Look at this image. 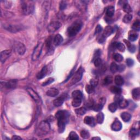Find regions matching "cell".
<instances>
[{
	"label": "cell",
	"instance_id": "obj_1",
	"mask_svg": "<svg viewBox=\"0 0 140 140\" xmlns=\"http://www.w3.org/2000/svg\"><path fill=\"white\" fill-rule=\"evenodd\" d=\"M68 117L69 113L66 111H59L56 113L55 118L58 120V131L59 133H62L65 131Z\"/></svg>",
	"mask_w": 140,
	"mask_h": 140
},
{
	"label": "cell",
	"instance_id": "obj_2",
	"mask_svg": "<svg viewBox=\"0 0 140 140\" xmlns=\"http://www.w3.org/2000/svg\"><path fill=\"white\" fill-rule=\"evenodd\" d=\"M50 130L49 123L46 121H41L36 129V134L39 137H42L47 135Z\"/></svg>",
	"mask_w": 140,
	"mask_h": 140
},
{
	"label": "cell",
	"instance_id": "obj_3",
	"mask_svg": "<svg viewBox=\"0 0 140 140\" xmlns=\"http://www.w3.org/2000/svg\"><path fill=\"white\" fill-rule=\"evenodd\" d=\"M83 23L80 21H76L73 23L67 29V33L69 37H73L77 34L81 30Z\"/></svg>",
	"mask_w": 140,
	"mask_h": 140
},
{
	"label": "cell",
	"instance_id": "obj_4",
	"mask_svg": "<svg viewBox=\"0 0 140 140\" xmlns=\"http://www.w3.org/2000/svg\"><path fill=\"white\" fill-rule=\"evenodd\" d=\"M34 5L31 1H23L22 3V9L24 14L30 15L33 12Z\"/></svg>",
	"mask_w": 140,
	"mask_h": 140
},
{
	"label": "cell",
	"instance_id": "obj_5",
	"mask_svg": "<svg viewBox=\"0 0 140 140\" xmlns=\"http://www.w3.org/2000/svg\"><path fill=\"white\" fill-rule=\"evenodd\" d=\"M83 73H84L83 68L82 67H80V68L78 69V71L75 73H74V75H73V77L71 80L69 85H74L75 84L79 82L82 78Z\"/></svg>",
	"mask_w": 140,
	"mask_h": 140
},
{
	"label": "cell",
	"instance_id": "obj_6",
	"mask_svg": "<svg viewBox=\"0 0 140 140\" xmlns=\"http://www.w3.org/2000/svg\"><path fill=\"white\" fill-rule=\"evenodd\" d=\"M43 48V43L40 42L38 43L36 47L34 48L32 55V60L34 61L38 60L41 54L42 50Z\"/></svg>",
	"mask_w": 140,
	"mask_h": 140
},
{
	"label": "cell",
	"instance_id": "obj_7",
	"mask_svg": "<svg viewBox=\"0 0 140 140\" xmlns=\"http://www.w3.org/2000/svg\"><path fill=\"white\" fill-rule=\"evenodd\" d=\"M14 49L18 54L23 55L26 51V47L24 44L20 42H15L14 43Z\"/></svg>",
	"mask_w": 140,
	"mask_h": 140
},
{
	"label": "cell",
	"instance_id": "obj_8",
	"mask_svg": "<svg viewBox=\"0 0 140 140\" xmlns=\"http://www.w3.org/2000/svg\"><path fill=\"white\" fill-rule=\"evenodd\" d=\"M61 26V24L59 22H52L49 24L47 30L49 32L53 33L57 31Z\"/></svg>",
	"mask_w": 140,
	"mask_h": 140
},
{
	"label": "cell",
	"instance_id": "obj_9",
	"mask_svg": "<svg viewBox=\"0 0 140 140\" xmlns=\"http://www.w3.org/2000/svg\"><path fill=\"white\" fill-rule=\"evenodd\" d=\"M26 90L30 96L32 98L34 101H36V102L39 103H42V100L40 96L38 95V94L35 92L34 90H33L32 88H28Z\"/></svg>",
	"mask_w": 140,
	"mask_h": 140
},
{
	"label": "cell",
	"instance_id": "obj_10",
	"mask_svg": "<svg viewBox=\"0 0 140 140\" xmlns=\"http://www.w3.org/2000/svg\"><path fill=\"white\" fill-rule=\"evenodd\" d=\"M17 81L16 80H11L7 82H1V87L6 88L7 89H14L16 86Z\"/></svg>",
	"mask_w": 140,
	"mask_h": 140
},
{
	"label": "cell",
	"instance_id": "obj_11",
	"mask_svg": "<svg viewBox=\"0 0 140 140\" xmlns=\"http://www.w3.org/2000/svg\"><path fill=\"white\" fill-rule=\"evenodd\" d=\"M12 54L11 50H3L1 52V55H0V60L2 63H4L7 59H8L10 56Z\"/></svg>",
	"mask_w": 140,
	"mask_h": 140
},
{
	"label": "cell",
	"instance_id": "obj_12",
	"mask_svg": "<svg viewBox=\"0 0 140 140\" xmlns=\"http://www.w3.org/2000/svg\"><path fill=\"white\" fill-rule=\"evenodd\" d=\"M66 98V94H62V95L55 99L53 101V104L55 107H60L64 103Z\"/></svg>",
	"mask_w": 140,
	"mask_h": 140
},
{
	"label": "cell",
	"instance_id": "obj_13",
	"mask_svg": "<svg viewBox=\"0 0 140 140\" xmlns=\"http://www.w3.org/2000/svg\"><path fill=\"white\" fill-rule=\"evenodd\" d=\"M4 28L7 30L12 32H16L18 31H19L21 29V27L19 25H5Z\"/></svg>",
	"mask_w": 140,
	"mask_h": 140
},
{
	"label": "cell",
	"instance_id": "obj_14",
	"mask_svg": "<svg viewBox=\"0 0 140 140\" xmlns=\"http://www.w3.org/2000/svg\"><path fill=\"white\" fill-rule=\"evenodd\" d=\"M113 32H114V30L113 28L111 26H107V27H105V29L103 32V33L102 34V36H103L105 39H106V38L111 36Z\"/></svg>",
	"mask_w": 140,
	"mask_h": 140
},
{
	"label": "cell",
	"instance_id": "obj_15",
	"mask_svg": "<svg viewBox=\"0 0 140 140\" xmlns=\"http://www.w3.org/2000/svg\"><path fill=\"white\" fill-rule=\"evenodd\" d=\"M48 71V69L47 66H44V67L41 70V71L38 73V74L37 75V79H41L47 76Z\"/></svg>",
	"mask_w": 140,
	"mask_h": 140
},
{
	"label": "cell",
	"instance_id": "obj_16",
	"mask_svg": "<svg viewBox=\"0 0 140 140\" xmlns=\"http://www.w3.org/2000/svg\"><path fill=\"white\" fill-rule=\"evenodd\" d=\"M122 128V124L120 121L118 120H115L113 124L111 125V129L112 130L115 131H120Z\"/></svg>",
	"mask_w": 140,
	"mask_h": 140
},
{
	"label": "cell",
	"instance_id": "obj_17",
	"mask_svg": "<svg viewBox=\"0 0 140 140\" xmlns=\"http://www.w3.org/2000/svg\"><path fill=\"white\" fill-rule=\"evenodd\" d=\"M59 93V91L58 89L55 88H51L48 89L47 92V95L50 97H55L57 96Z\"/></svg>",
	"mask_w": 140,
	"mask_h": 140
},
{
	"label": "cell",
	"instance_id": "obj_18",
	"mask_svg": "<svg viewBox=\"0 0 140 140\" xmlns=\"http://www.w3.org/2000/svg\"><path fill=\"white\" fill-rule=\"evenodd\" d=\"M63 40L64 39H63V37L60 34H57L53 39V44L55 46H58L62 43Z\"/></svg>",
	"mask_w": 140,
	"mask_h": 140
},
{
	"label": "cell",
	"instance_id": "obj_19",
	"mask_svg": "<svg viewBox=\"0 0 140 140\" xmlns=\"http://www.w3.org/2000/svg\"><path fill=\"white\" fill-rule=\"evenodd\" d=\"M112 48L113 49H117L119 51L123 52L125 50V47L124 44L120 42H114L112 44Z\"/></svg>",
	"mask_w": 140,
	"mask_h": 140
},
{
	"label": "cell",
	"instance_id": "obj_20",
	"mask_svg": "<svg viewBox=\"0 0 140 140\" xmlns=\"http://www.w3.org/2000/svg\"><path fill=\"white\" fill-rule=\"evenodd\" d=\"M132 97L136 101H139L140 99V89L137 88L133 89L132 91Z\"/></svg>",
	"mask_w": 140,
	"mask_h": 140
},
{
	"label": "cell",
	"instance_id": "obj_21",
	"mask_svg": "<svg viewBox=\"0 0 140 140\" xmlns=\"http://www.w3.org/2000/svg\"><path fill=\"white\" fill-rule=\"evenodd\" d=\"M138 38V34L135 31H130L129 33L128 39L130 41L134 42L137 40Z\"/></svg>",
	"mask_w": 140,
	"mask_h": 140
},
{
	"label": "cell",
	"instance_id": "obj_22",
	"mask_svg": "<svg viewBox=\"0 0 140 140\" xmlns=\"http://www.w3.org/2000/svg\"><path fill=\"white\" fill-rule=\"evenodd\" d=\"M129 137L131 139H135L139 135V130L137 129L132 128L129 132Z\"/></svg>",
	"mask_w": 140,
	"mask_h": 140
},
{
	"label": "cell",
	"instance_id": "obj_23",
	"mask_svg": "<svg viewBox=\"0 0 140 140\" xmlns=\"http://www.w3.org/2000/svg\"><path fill=\"white\" fill-rule=\"evenodd\" d=\"M84 122L85 124L92 126V127L95 125V120H94V118L92 117H85L84 118Z\"/></svg>",
	"mask_w": 140,
	"mask_h": 140
},
{
	"label": "cell",
	"instance_id": "obj_24",
	"mask_svg": "<svg viewBox=\"0 0 140 140\" xmlns=\"http://www.w3.org/2000/svg\"><path fill=\"white\" fill-rule=\"evenodd\" d=\"M114 82L118 86H121L124 84V79L121 76L117 75L114 78Z\"/></svg>",
	"mask_w": 140,
	"mask_h": 140
},
{
	"label": "cell",
	"instance_id": "obj_25",
	"mask_svg": "<svg viewBox=\"0 0 140 140\" xmlns=\"http://www.w3.org/2000/svg\"><path fill=\"white\" fill-rule=\"evenodd\" d=\"M122 120L125 122H128L130 120L131 118V115L128 112H123L120 115Z\"/></svg>",
	"mask_w": 140,
	"mask_h": 140
},
{
	"label": "cell",
	"instance_id": "obj_26",
	"mask_svg": "<svg viewBox=\"0 0 140 140\" xmlns=\"http://www.w3.org/2000/svg\"><path fill=\"white\" fill-rule=\"evenodd\" d=\"M72 96L73 99H82L83 94L79 90L73 91L72 94Z\"/></svg>",
	"mask_w": 140,
	"mask_h": 140
},
{
	"label": "cell",
	"instance_id": "obj_27",
	"mask_svg": "<svg viewBox=\"0 0 140 140\" xmlns=\"http://www.w3.org/2000/svg\"><path fill=\"white\" fill-rule=\"evenodd\" d=\"M114 7L113 6H109L108 7L106 10V15L108 16V18H111L112 17L114 14Z\"/></svg>",
	"mask_w": 140,
	"mask_h": 140
},
{
	"label": "cell",
	"instance_id": "obj_28",
	"mask_svg": "<svg viewBox=\"0 0 140 140\" xmlns=\"http://www.w3.org/2000/svg\"><path fill=\"white\" fill-rule=\"evenodd\" d=\"M124 42L127 45V47L128 48V50H129V51L132 52V53H134V52H135L136 50V48L135 45L134 44H131L130 42L128 41H126L125 40H124Z\"/></svg>",
	"mask_w": 140,
	"mask_h": 140
},
{
	"label": "cell",
	"instance_id": "obj_29",
	"mask_svg": "<svg viewBox=\"0 0 140 140\" xmlns=\"http://www.w3.org/2000/svg\"><path fill=\"white\" fill-rule=\"evenodd\" d=\"M111 92L116 95H120L122 92L121 89L120 88L116 86H112L110 88Z\"/></svg>",
	"mask_w": 140,
	"mask_h": 140
},
{
	"label": "cell",
	"instance_id": "obj_30",
	"mask_svg": "<svg viewBox=\"0 0 140 140\" xmlns=\"http://www.w3.org/2000/svg\"><path fill=\"white\" fill-rule=\"evenodd\" d=\"M118 104L119 106V107L121 108H125L128 107V106L129 105V102L128 100H127L123 98V99H121L119 101V102L118 103Z\"/></svg>",
	"mask_w": 140,
	"mask_h": 140
},
{
	"label": "cell",
	"instance_id": "obj_31",
	"mask_svg": "<svg viewBox=\"0 0 140 140\" xmlns=\"http://www.w3.org/2000/svg\"><path fill=\"white\" fill-rule=\"evenodd\" d=\"M103 106L104 105L103 104H102L99 102H98V103H97L96 104H94V106L93 107V109L94 110V111L99 112L102 109Z\"/></svg>",
	"mask_w": 140,
	"mask_h": 140
},
{
	"label": "cell",
	"instance_id": "obj_32",
	"mask_svg": "<svg viewBox=\"0 0 140 140\" xmlns=\"http://www.w3.org/2000/svg\"><path fill=\"white\" fill-rule=\"evenodd\" d=\"M104 120V114L102 112H100L96 116V121L99 124H102Z\"/></svg>",
	"mask_w": 140,
	"mask_h": 140
},
{
	"label": "cell",
	"instance_id": "obj_33",
	"mask_svg": "<svg viewBox=\"0 0 140 140\" xmlns=\"http://www.w3.org/2000/svg\"><path fill=\"white\" fill-rule=\"evenodd\" d=\"M122 7H123V8L124 11L125 13H127V14H130L132 12V10L131 6L129 5L128 3H125V4Z\"/></svg>",
	"mask_w": 140,
	"mask_h": 140
},
{
	"label": "cell",
	"instance_id": "obj_34",
	"mask_svg": "<svg viewBox=\"0 0 140 140\" xmlns=\"http://www.w3.org/2000/svg\"><path fill=\"white\" fill-rule=\"evenodd\" d=\"M118 108V104L116 102L111 103L108 106V110H109L111 112H114L117 110Z\"/></svg>",
	"mask_w": 140,
	"mask_h": 140
},
{
	"label": "cell",
	"instance_id": "obj_35",
	"mask_svg": "<svg viewBox=\"0 0 140 140\" xmlns=\"http://www.w3.org/2000/svg\"><path fill=\"white\" fill-rule=\"evenodd\" d=\"M79 136L77 135V134L75 131H71L69 133L68 137L67 139H71V140H75V139H79Z\"/></svg>",
	"mask_w": 140,
	"mask_h": 140
},
{
	"label": "cell",
	"instance_id": "obj_36",
	"mask_svg": "<svg viewBox=\"0 0 140 140\" xmlns=\"http://www.w3.org/2000/svg\"><path fill=\"white\" fill-rule=\"evenodd\" d=\"M132 30L135 31H139L140 30V22L139 20H136L132 24Z\"/></svg>",
	"mask_w": 140,
	"mask_h": 140
},
{
	"label": "cell",
	"instance_id": "obj_37",
	"mask_svg": "<svg viewBox=\"0 0 140 140\" xmlns=\"http://www.w3.org/2000/svg\"><path fill=\"white\" fill-rule=\"evenodd\" d=\"M82 103V99H73L72 102V105L73 107H79Z\"/></svg>",
	"mask_w": 140,
	"mask_h": 140
},
{
	"label": "cell",
	"instance_id": "obj_38",
	"mask_svg": "<svg viewBox=\"0 0 140 140\" xmlns=\"http://www.w3.org/2000/svg\"><path fill=\"white\" fill-rule=\"evenodd\" d=\"M86 112V110L84 107H80L75 110V112L76 113V114L79 115H83L84 114H85Z\"/></svg>",
	"mask_w": 140,
	"mask_h": 140
},
{
	"label": "cell",
	"instance_id": "obj_39",
	"mask_svg": "<svg viewBox=\"0 0 140 140\" xmlns=\"http://www.w3.org/2000/svg\"><path fill=\"white\" fill-rule=\"evenodd\" d=\"M132 19V15L131 14H127L124 18L123 21L124 23H130Z\"/></svg>",
	"mask_w": 140,
	"mask_h": 140
},
{
	"label": "cell",
	"instance_id": "obj_40",
	"mask_svg": "<svg viewBox=\"0 0 140 140\" xmlns=\"http://www.w3.org/2000/svg\"><path fill=\"white\" fill-rule=\"evenodd\" d=\"M113 82V77L111 76H107L104 78L103 82L105 85H109Z\"/></svg>",
	"mask_w": 140,
	"mask_h": 140
},
{
	"label": "cell",
	"instance_id": "obj_41",
	"mask_svg": "<svg viewBox=\"0 0 140 140\" xmlns=\"http://www.w3.org/2000/svg\"><path fill=\"white\" fill-rule=\"evenodd\" d=\"M113 59H114L115 61H116L117 62H120L123 60V56L121 54L118 53L114 54Z\"/></svg>",
	"mask_w": 140,
	"mask_h": 140
},
{
	"label": "cell",
	"instance_id": "obj_42",
	"mask_svg": "<svg viewBox=\"0 0 140 140\" xmlns=\"http://www.w3.org/2000/svg\"><path fill=\"white\" fill-rule=\"evenodd\" d=\"M80 136L84 139H88L90 137V134L87 130H83L80 131Z\"/></svg>",
	"mask_w": 140,
	"mask_h": 140
},
{
	"label": "cell",
	"instance_id": "obj_43",
	"mask_svg": "<svg viewBox=\"0 0 140 140\" xmlns=\"http://www.w3.org/2000/svg\"><path fill=\"white\" fill-rule=\"evenodd\" d=\"M85 90L88 94H92L95 91V87L92 85H86L85 86Z\"/></svg>",
	"mask_w": 140,
	"mask_h": 140
},
{
	"label": "cell",
	"instance_id": "obj_44",
	"mask_svg": "<svg viewBox=\"0 0 140 140\" xmlns=\"http://www.w3.org/2000/svg\"><path fill=\"white\" fill-rule=\"evenodd\" d=\"M110 70L112 73H115L118 71V65L115 63L112 62L110 66Z\"/></svg>",
	"mask_w": 140,
	"mask_h": 140
},
{
	"label": "cell",
	"instance_id": "obj_45",
	"mask_svg": "<svg viewBox=\"0 0 140 140\" xmlns=\"http://www.w3.org/2000/svg\"><path fill=\"white\" fill-rule=\"evenodd\" d=\"M98 83H99V79L97 77H94L90 80V84L94 87L98 85Z\"/></svg>",
	"mask_w": 140,
	"mask_h": 140
},
{
	"label": "cell",
	"instance_id": "obj_46",
	"mask_svg": "<svg viewBox=\"0 0 140 140\" xmlns=\"http://www.w3.org/2000/svg\"><path fill=\"white\" fill-rule=\"evenodd\" d=\"M94 102L92 99H89L86 101L85 103V106L86 108H89V109H91V108H93L94 105Z\"/></svg>",
	"mask_w": 140,
	"mask_h": 140
},
{
	"label": "cell",
	"instance_id": "obj_47",
	"mask_svg": "<svg viewBox=\"0 0 140 140\" xmlns=\"http://www.w3.org/2000/svg\"><path fill=\"white\" fill-rule=\"evenodd\" d=\"M54 82V79L52 77H50L49 78H48L47 80H45L44 82L42 84V86H46L50 84L51 83Z\"/></svg>",
	"mask_w": 140,
	"mask_h": 140
},
{
	"label": "cell",
	"instance_id": "obj_48",
	"mask_svg": "<svg viewBox=\"0 0 140 140\" xmlns=\"http://www.w3.org/2000/svg\"><path fill=\"white\" fill-rule=\"evenodd\" d=\"M94 64L96 67H99V66L101 65V64H102V60L100 58H97L94 60Z\"/></svg>",
	"mask_w": 140,
	"mask_h": 140
},
{
	"label": "cell",
	"instance_id": "obj_49",
	"mask_svg": "<svg viewBox=\"0 0 140 140\" xmlns=\"http://www.w3.org/2000/svg\"><path fill=\"white\" fill-rule=\"evenodd\" d=\"M126 63H127V65L128 67H131L134 64V61L131 59H127V60H126Z\"/></svg>",
	"mask_w": 140,
	"mask_h": 140
},
{
	"label": "cell",
	"instance_id": "obj_50",
	"mask_svg": "<svg viewBox=\"0 0 140 140\" xmlns=\"http://www.w3.org/2000/svg\"><path fill=\"white\" fill-rule=\"evenodd\" d=\"M66 7H67V3L65 1H61L60 3V6H59V7H60V9L61 10H64L65 9Z\"/></svg>",
	"mask_w": 140,
	"mask_h": 140
},
{
	"label": "cell",
	"instance_id": "obj_51",
	"mask_svg": "<svg viewBox=\"0 0 140 140\" xmlns=\"http://www.w3.org/2000/svg\"><path fill=\"white\" fill-rule=\"evenodd\" d=\"M123 99V97L121 96L120 95H117L115 96V97H114L115 102H116L117 104H118V103L119 102V101Z\"/></svg>",
	"mask_w": 140,
	"mask_h": 140
},
{
	"label": "cell",
	"instance_id": "obj_52",
	"mask_svg": "<svg viewBox=\"0 0 140 140\" xmlns=\"http://www.w3.org/2000/svg\"><path fill=\"white\" fill-rule=\"evenodd\" d=\"M102 27H101V25H98L96 26V29H95V34L100 33V32H101V31H102Z\"/></svg>",
	"mask_w": 140,
	"mask_h": 140
},
{
	"label": "cell",
	"instance_id": "obj_53",
	"mask_svg": "<svg viewBox=\"0 0 140 140\" xmlns=\"http://www.w3.org/2000/svg\"><path fill=\"white\" fill-rule=\"evenodd\" d=\"M124 69H125V66L124 65L118 66V71H120V72L123 71Z\"/></svg>",
	"mask_w": 140,
	"mask_h": 140
},
{
	"label": "cell",
	"instance_id": "obj_54",
	"mask_svg": "<svg viewBox=\"0 0 140 140\" xmlns=\"http://www.w3.org/2000/svg\"><path fill=\"white\" fill-rule=\"evenodd\" d=\"M12 139H22V138L20 137V136H19L14 135V136H13Z\"/></svg>",
	"mask_w": 140,
	"mask_h": 140
},
{
	"label": "cell",
	"instance_id": "obj_55",
	"mask_svg": "<svg viewBox=\"0 0 140 140\" xmlns=\"http://www.w3.org/2000/svg\"><path fill=\"white\" fill-rule=\"evenodd\" d=\"M92 139H101V138L100 137H93L92 138Z\"/></svg>",
	"mask_w": 140,
	"mask_h": 140
}]
</instances>
